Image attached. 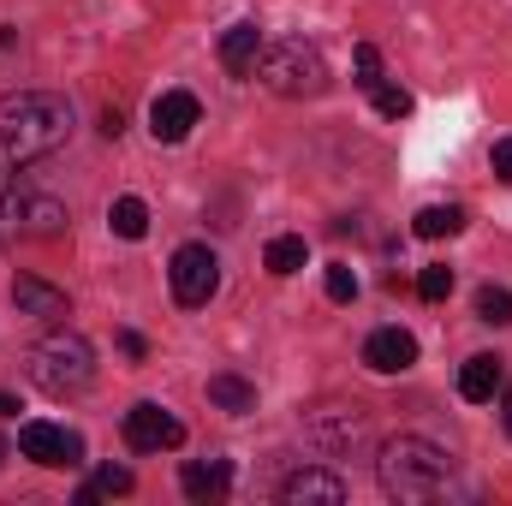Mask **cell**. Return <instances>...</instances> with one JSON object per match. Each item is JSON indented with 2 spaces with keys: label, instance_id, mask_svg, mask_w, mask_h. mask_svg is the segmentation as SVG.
<instances>
[{
  "label": "cell",
  "instance_id": "6da1fadb",
  "mask_svg": "<svg viewBox=\"0 0 512 506\" xmlns=\"http://www.w3.org/2000/svg\"><path fill=\"white\" fill-rule=\"evenodd\" d=\"M72 131V108L48 90H18V96H0V203L12 197V179L18 167L54 155Z\"/></svg>",
  "mask_w": 512,
  "mask_h": 506
},
{
  "label": "cell",
  "instance_id": "7a4b0ae2",
  "mask_svg": "<svg viewBox=\"0 0 512 506\" xmlns=\"http://www.w3.org/2000/svg\"><path fill=\"white\" fill-rule=\"evenodd\" d=\"M376 477L393 501H435L453 483V459L423 435H393L376 459Z\"/></svg>",
  "mask_w": 512,
  "mask_h": 506
},
{
  "label": "cell",
  "instance_id": "3957f363",
  "mask_svg": "<svg viewBox=\"0 0 512 506\" xmlns=\"http://www.w3.org/2000/svg\"><path fill=\"white\" fill-rule=\"evenodd\" d=\"M30 381L48 393V399H72V393H84L90 381H96V352H90V340L84 334H42L36 346H30Z\"/></svg>",
  "mask_w": 512,
  "mask_h": 506
},
{
  "label": "cell",
  "instance_id": "277c9868",
  "mask_svg": "<svg viewBox=\"0 0 512 506\" xmlns=\"http://www.w3.org/2000/svg\"><path fill=\"white\" fill-rule=\"evenodd\" d=\"M256 78H262V90H274L286 102H310L328 90V60L304 36H286V42H268L256 54Z\"/></svg>",
  "mask_w": 512,
  "mask_h": 506
},
{
  "label": "cell",
  "instance_id": "5b68a950",
  "mask_svg": "<svg viewBox=\"0 0 512 506\" xmlns=\"http://www.w3.org/2000/svg\"><path fill=\"white\" fill-rule=\"evenodd\" d=\"M167 280H173V298L185 310H203L215 298V286H221V262H215L209 245H179L173 262H167Z\"/></svg>",
  "mask_w": 512,
  "mask_h": 506
},
{
  "label": "cell",
  "instance_id": "8992f818",
  "mask_svg": "<svg viewBox=\"0 0 512 506\" xmlns=\"http://www.w3.org/2000/svg\"><path fill=\"white\" fill-rule=\"evenodd\" d=\"M18 447H24V459H36L48 471H78L84 465V441L72 429H60V423H42V417L18 429Z\"/></svg>",
  "mask_w": 512,
  "mask_h": 506
},
{
  "label": "cell",
  "instance_id": "52a82bcc",
  "mask_svg": "<svg viewBox=\"0 0 512 506\" xmlns=\"http://www.w3.org/2000/svg\"><path fill=\"white\" fill-rule=\"evenodd\" d=\"M179 441H185V423L173 411H161L155 399H143V405L126 411V447L131 453H173Z\"/></svg>",
  "mask_w": 512,
  "mask_h": 506
},
{
  "label": "cell",
  "instance_id": "ba28073f",
  "mask_svg": "<svg viewBox=\"0 0 512 506\" xmlns=\"http://www.w3.org/2000/svg\"><path fill=\"white\" fill-rule=\"evenodd\" d=\"M197 120H203V108H197L191 90H161L155 108H149V131H155V143H185Z\"/></svg>",
  "mask_w": 512,
  "mask_h": 506
},
{
  "label": "cell",
  "instance_id": "9c48e42d",
  "mask_svg": "<svg viewBox=\"0 0 512 506\" xmlns=\"http://www.w3.org/2000/svg\"><path fill=\"white\" fill-rule=\"evenodd\" d=\"M280 501L286 506H340L346 501V483L334 471H322V465H304V471H292L280 483Z\"/></svg>",
  "mask_w": 512,
  "mask_h": 506
},
{
  "label": "cell",
  "instance_id": "30bf717a",
  "mask_svg": "<svg viewBox=\"0 0 512 506\" xmlns=\"http://www.w3.org/2000/svg\"><path fill=\"white\" fill-rule=\"evenodd\" d=\"M364 364L382 370V376H399V370L417 364V340H411L405 328H376V334L364 340Z\"/></svg>",
  "mask_w": 512,
  "mask_h": 506
},
{
  "label": "cell",
  "instance_id": "8fae6325",
  "mask_svg": "<svg viewBox=\"0 0 512 506\" xmlns=\"http://www.w3.org/2000/svg\"><path fill=\"white\" fill-rule=\"evenodd\" d=\"M179 489H185L191 501H227V489H233V465H227V459H185Z\"/></svg>",
  "mask_w": 512,
  "mask_h": 506
},
{
  "label": "cell",
  "instance_id": "7c38bea8",
  "mask_svg": "<svg viewBox=\"0 0 512 506\" xmlns=\"http://www.w3.org/2000/svg\"><path fill=\"white\" fill-rule=\"evenodd\" d=\"M501 381H507V364H501L495 352H477V358L459 370V393H465L471 405H489V399L501 393Z\"/></svg>",
  "mask_w": 512,
  "mask_h": 506
},
{
  "label": "cell",
  "instance_id": "4fadbf2b",
  "mask_svg": "<svg viewBox=\"0 0 512 506\" xmlns=\"http://www.w3.org/2000/svg\"><path fill=\"white\" fill-rule=\"evenodd\" d=\"M256 54H262V30H256V24H233V30L221 36V66H227L233 78H251Z\"/></svg>",
  "mask_w": 512,
  "mask_h": 506
},
{
  "label": "cell",
  "instance_id": "5bb4252c",
  "mask_svg": "<svg viewBox=\"0 0 512 506\" xmlns=\"http://www.w3.org/2000/svg\"><path fill=\"white\" fill-rule=\"evenodd\" d=\"M12 304H18V310H30V316H66V292H60V286H48V280H30V274H18V280H12Z\"/></svg>",
  "mask_w": 512,
  "mask_h": 506
},
{
  "label": "cell",
  "instance_id": "9a60e30c",
  "mask_svg": "<svg viewBox=\"0 0 512 506\" xmlns=\"http://www.w3.org/2000/svg\"><path fill=\"white\" fill-rule=\"evenodd\" d=\"M209 399H215L221 411H233V417H245V411H256V387H251L245 376H233V370L209 376Z\"/></svg>",
  "mask_w": 512,
  "mask_h": 506
},
{
  "label": "cell",
  "instance_id": "2e32d148",
  "mask_svg": "<svg viewBox=\"0 0 512 506\" xmlns=\"http://www.w3.org/2000/svg\"><path fill=\"white\" fill-rule=\"evenodd\" d=\"M18 221H24V233H36V239H54V233L66 227V209H60L54 197H24V203H18Z\"/></svg>",
  "mask_w": 512,
  "mask_h": 506
},
{
  "label": "cell",
  "instance_id": "e0dca14e",
  "mask_svg": "<svg viewBox=\"0 0 512 506\" xmlns=\"http://www.w3.org/2000/svg\"><path fill=\"white\" fill-rule=\"evenodd\" d=\"M459 227H465V209H453V203H429V209H417V221H411L417 239H453Z\"/></svg>",
  "mask_w": 512,
  "mask_h": 506
},
{
  "label": "cell",
  "instance_id": "ac0fdd59",
  "mask_svg": "<svg viewBox=\"0 0 512 506\" xmlns=\"http://www.w3.org/2000/svg\"><path fill=\"white\" fill-rule=\"evenodd\" d=\"M262 262H268V274H298V268L310 262V245H304L298 233H280V239H268Z\"/></svg>",
  "mask_w": 512,
  "mask_h": 506
},
{
  "label": "cell",
  "instance_id": "d6986e66",
  "mask_svg": "<svg viewBox=\"0 0 512 506\" xmlns=\"http://www.w3.org/2000/svg\"><path fill=\"white\" fill-rule=\"evenodd\" d=\"M108 227H114V239H143V233H149V209H143V197H114Z\"/></svg>",
  "mask_w": 512,
  "mask_h": 506
},
{
  "label": "cell",
  "instance_id": "ffe728a7",
  "mask_svg": "<svg viewBox=\"0 0 512 506\" xmlns=\"http://www.w3.org/2000/svg\"><path fill=\"white\" fill-rule=\"evenodd\" d=\"M102 495H131V471H126V465H102V471L78 489V506L102 501Z\"/></svg>",
  "mask_w": 512,
  "mask_h": 506
},
{
  "label": "cell",
  "instance_id": "44dd1931",
  "mask_svg": "<svg viewBox=\"0 0 512 506\" xmlns=\"http://www.w3.org/2000/svg\"><path fill=\"white\" fill-rule=\"evenodd\" d=\"M477 322L512 328V292L507 286H477Z\"/></svg>",
  "mask_w": 512,
  "mask_h": 506
},
{
  "label": "cell",
  "instance_id": "7402d4cb",
  "mask_svg": "<svg viewBox=\"0 0 512 506\" xmlns=\"http://www.w3.org/2000/svg\"><path fill=\"white\" fill-rule=\"evenodd\" d=\"M417 292H423L429 304H441V298L453 292V268H447V262H429V268L417 274Z\"/></svg>",
  "mask_w": 512,
  "mask_h": 506
},
{
  "label": "cell",
  "instance_id": "603a6c76",
  "mask_svg": "<svg viewBox=\"0 0 512 506\" xmlns=\"http://www.w3.org/2000/svg\"><path fill=\"white\" fill-rule=\"evenodd\" d=\"M370 96H376V114H382V120H405V114H411V96H405L399 84H376Z\"/></svg>",
  "mask_w": 512,
  "mask_h": 506
},
{
  "label": "cell",
  "instance_id": "cb8c5ba5",
  "mask_svg": "<svg viewBox=\"0 0 512 506\" xmlns=\"http://www.w3.org/2000/svg\"><path fill=\"white\" fill-rule=\"evenodd\" d=\"M352 66H358V84H364V90H376V84H382V54H376L370 42H358V54H352Z\"/></svg>",
  "mask_w": 512,
  "mask_h": 506
},
{
  "label": "cell",
  "instance_id": "d4e9b609",
  "mask_svg": "<svg viewBox=\"0 0 512 506\" xmlns=\"http://www.w3.org/2000/svg\"><path fill=\"white\" fill-rule=\"evenodd\" d=\"M328 298H334V304H352V298H358V274H352L346 262L328 268Z\"/></svg>",
  "mask_w": 512,
  "mask_h": 506
},
{
  "label": "cell",
  "instance_id": "484cf974",
  "mask_svg": "<svg viewBox=\"0 0 512 506\" xmlns=\"http://www.w3.org/2000/svg\"><path fill=\"white\" fill-rule=\"evenodd\" d=\"M489 161H495V179H507V185H512V137L495 143V155H489Z\"/></svg>",
  "mask_w": 512,
  "mask_h": 506
},
{
  "label": "cell",
  "instance_id": "4316f807",
  "mask_svg": "<svg viewBox=\"0 0 512 506\" xmlns=\"http://www.w3.org/2000/svg\"><path fill=\"white\" fill-rule=\"evenodd\" d=\"M501 429L512 435V387H507V399H501Z\"/></svg>",
  "mask_w": 512,
  "mask_h": 506
},
{
  "label": "cell",
  "instance_id": "83f0119b",
  "mask_svg": "<svg viewBox=\"0 0 512 506\" xmlns=\"http://www.w3.org/2000/svg\"><path fill=\"white\" fill-rule=\"evenodd\" d=\"M12 411H18V399H12V393H0V417H12Z\"/></svg>",
  "mask_w": 512,
  "mask_h": 506
},
{
  "label": "cell",
  "instance_id": "f1b7e54d",
  "mask_svg": "<svg viewBox=\"0 0 512 506\" xmlns=\"http://www.w3.org/2000/svg\"><path fill=\"white\" fill-rule=\"evenodd\" d=\"M0 459H6V441H0Z\"/></svg>",
  "mask_w": 512,
  "mask_h": 506
}]
</instances>
